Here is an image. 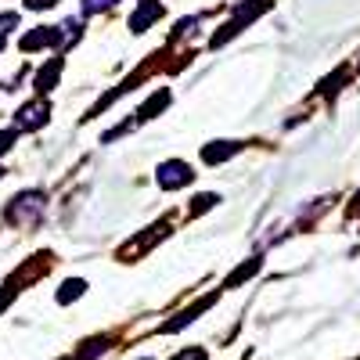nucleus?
I'll use <instances>...</instances> for the list:
<instances>
[{
	"instance_id": "1",
	"label": "nucleus",
	"mask_w": 360,
	"mask_h": 360,
	"mask_svg": "<svg viewBox=\"0 0 360 360\" xmlns=\"http://www.w3.org/2000/svg\"><path fill=\"white\" fill-rule=\"evenodd\" d=\"M266 8H270V0H242V4L234 8L231 22H224V29L213 37V47H220V44H227L231 37H238V33H242L245 25H252V22H256Z\"/></svg>"
},
{
	"instance_id": "2",
	"label": "nucleus",
	"mask_w": 360,
	"mask_h": 360,
	"mask_svg": "<svg viewBox=\"0 0 360 360\" xmlns=\"http://www.w3.org/2000/svg\"><path fill=\"white\" fill-rule=\"evenodd\" d=\"M8 224H15V227H22V231H29V227H37L40 224V217H44V195L40 191H25V195H18L11 205H8Z\"/></svg>"
},
{
	"instance_id": "3",
	"label": "nucleus",
	"mask_w": 360,
	"mask_h": 360,
	"mask_svg": "<svg viewBox=\"0 0 360 360\" xmlns=\"http://www.w3.org/2000/svg\"><path fill=\"white\" fill-rule=\"evenodd\" d=\"M155 180H159V188H162V191H176V188H188L191 180H195V173H191L188 162L169 159V162H162V166L155 169Z\"/></svg>"
},
{
	"instance_id": "4",
	"label": "nucleus",
	"mask_w": 360,
	"mask_h": 360,
	"mask_svg": "<svg viewBox=\"0 0 360 360\" xmlns=\"http://www.w3.org/2000/svg\"><path fill=\"white\" fill-rule=\"evenodd\" d=\"M44 47H62V25H40L22 37V51H44Z\"/></svg>"
},
{
	"instance_id": "5",
	"label": "nucleus",
	"mask_w": 360,
	"mask_h": 360,
	"mask_svg": "<svg viewBox=\"0 0 360 360\" xmlns=\"http://www.w3.org/2000/svg\"><path fill=\"white\" fill-rule=\"evenodd\" d=\"M47 115H51V105L47 101H29L18 108V127L22 130H40L47 123Z\"/></svg>"
},
{
	"instance_id": "6",
	"label": "nucleus",
	"mask_w": 360,
	"mask_h": 360,
	"mask_svg": "<svg viewBox=\"0 0 360 360\" xmlns=\"http://www.w3.org/2000/svg\"><path fill=\"white\" fill-rule=\"evenodd\" d=\"M159 18H162V4H159V0H141L137 11L130 15V29H134V33H144V29L155 25Z\"/></svg>"
},
{
	"instance_id": "7",
	"label": "nucleus",
	"mask_w": 360,
	"mask_h": 360,
	"mask_svg": "<svg viewBox=\"0 0 360 360\" xmlns=\"http://www.w3.org/2000/svg\"><path fill=\"white\" fill-rule=\"evenodd\" d=\"M213 303H217V295H205V299H198V303H195L191 310H184V314H180V317H173V321H166V324L159 328V332H162V335H169V332H180V328H188V324H191L198 314H205V310L213 307Z\"/></svg>"
},
{
	"instance_id": "8",
	"label": "nucleus",
	"mask_w": 360,
	"mask_h": 360,
	"mask_svg": "<svg viewBox=\"0 0 360 360\" xmlns=\"http://www.w3.org/2000/svg\"><path fill=\"white\" fill-rule=\"evenodd\" d=\"M238 141H213V144H205L202 148V162L205 166H220V162H227L231 155H238Z\"/></svg>"
},
{
	"instance_id": "9",
	"label": "nucleus",
	"mask_w": 360,
	"mask_h": 360,
	"mask_svg": "<svg viewBox=\"0 0 360 360\" xmlns=\"http://www.w3.org/2000/svg\"><path fill=\"white\" fill-rule=\"evenodd\" d=\"M259 266H263V259H259V256H252L249 263H242V266H238V270H234V274H231V278L224 281V288H238V285H242V281H249V278L256 274V270H259Z\"/></svg>"
},
{
	"instance_id": "10",
	"label": "nucleus",
	"mask_w": 360,
	"mask_h": 360,
	"mask_svg": "<svg viewBox=\"0 0 360 360\" xmlns=\"http://www.w3.org/2000/svg\"><path fill=\"white\" fill-rule=\"evenodd\" d=\"M58 72H62V58H51V62L37 72V83H33V86H37V90H51L54 79H58Z\"/></svg>"
},
{
	"instance_id": "11",
	"label": "nucleus",
	"mask_w": 360,
	"mask_h": 360,
	"mask_svg": "<svg viewBox=\"0 0 360 360\" xmlns=\"http://www.w3.org/2000/svg\"><path fill=\"white\" fill-rule=\"evenodd\" d=\"M86 292V281H79V278H69L62 288H58V303L62 307H69V303H76V299Z\"/></svg>"
},
{
	"instance_id": "12",
	"label": "nucleus",
	"mask_w": 360,
	"mask_h": 360,
	"mask_svg": "<svg viewBox=\"0 0 360 360\" xmlns=\"http://www.w3.org/2000/svg\"><path fill=\"white\" fill-rule=\"evenodd\" d=\"M169 101H173L169 90H159V94H155L152 101H144V105H141V119H155V115H159V112H162Z\"/></svg>"
},
{
	"instance_id": "13",
	"label": "nucleus",
	"mask_w": 360,
	"mask_h": 360,
	"mask_svg": "<svg viewBox=\"0 0 360 360\" xmlns=\"http://www.w3.org/2000/svg\"><path fill=\"white\" fill-rule=\"evenodd\" d=\"M108 342H112L108 335H101V339H94V342H83L86 349H79V353H76V360H94V356H101V353L108 349Z\"/></svg>"
},
{
	"instance_id": "14",
	"label": "nucleus",
	"mask_w": 360,
	"mask_h": 360,
	"mask_svg": "<svg viewBox=\"0 0 360 360\" xmlns=\"http://www.w3.org/2000/svg\"><path fill=\"white\" fill-rule=\"evenodd\" d=\"M119 0H83V15H101L108 8H115Z\"/></svg>"
},
{
	"instance_id": "15",
	"label": "nucleus",
	"mask_w": 360,
	"mask_h": 360,
	"mask_svg": "<svg viewBox=\"0 0 360 360\" xmlns=\"http://www.w3.org/2000/svg\"><path fill=\"white\" fill-rule=\"evenodd\" d=\"M217 202H220L217 195H198V198H195V205H191V213H202V209H213Z\"/></svg>"
},
{
	"instance_id": "16",
	"label": "nucleus",
	"mask_w": 360,
	"mask_h": 360,
	"mask_svg": "<svg viewBox=\"0 0 360 360\" xmlns=\"http://www.w3.org/2000/svg\"><path fill=\"white\" fill-rule=\"evenodd\" d=\"M173 360H205V349L202 346H188L184 353H176Z\"/></svg>"
},
{
	"instance_id": "17",
	"label": "nucleus",
	"mask_w": 360,
	"mask_h": 360,
	"mask_svg": "<svg viewBox=\"0 0 360 360\" xmlns=\"http://www.w3.org/2000/svg\"><path fill=\"white\" fill-rule=\"evenodd\" d=\"M15 130H0V155H4V152H11V144H15Z\"/></svg>"
},
{
	"instance_id": "18",
	"label": "nucleus",
	"mask_w": 360,
	"mask_h": 360,
	"mask_svg": "<svg viewBox=\"0 0 360 360\" xmlns=\"http://www.w3.org/2000/svg\"><path fill=\"white\" fill-rule=\"evenodd\" d=\"M15 25H18V15H15V11L0 15V33H4V37H8V29H15Z\"/></svg>"
},
{
	"instance_id": "19",
	"label": "nucleus",
	"mask_w": 360,
	"mask_h": 360,
	"mask_svg": "<svg viewBox=\"0 0 360 360\" xmlns=\"http://www.w3.org/2000/svg\"><path fill=\"white\" fill-rule=\"evenodd\" d=\"M58 0H25V8L29 11H47V8H54Z\"/></svg>"
},
{
	"instance_id": "20",
	"label": "nucleus",
	"mask_w": 360,
	"mask_h": 360,
	"mask_svg": "<svg viewBox=\"0 0 360 360\" xmlns=\"http://www.w3.org/2000/svg\"><path fill=\"white\" fill-rule=\"evenodd\" d=\"M0 51H4V33H0Z\"/></svg>"
},
{
	"instance_id": "21",
	"label": "nucleus",
	"mask_w": 360,
	"mask_h": 360,
	"mask_svg": "<svg viewBox=\"0 0 360 360\" xmlns=\"http://www.w3.org/2000/svg\"><path fill=\"white\" fill-rule=\"evenodd\" d=\"M141 360H152V356H141Z\"/></svg>"
},
{
	"instance_id": "22",
	"label": "nucleus",
	"mask_w": 360,
	"mask_h": 360,
	"mask_svg": "<svg viewBox=\"0 0 360 360\" xmlns=\"http://www.w3.org/2000/svg\"><path fill=\"white\" fill-rule=\"evenodd\" d=\"M356 69H360V62H356Z\"/></svg>"
}]
</instances>
